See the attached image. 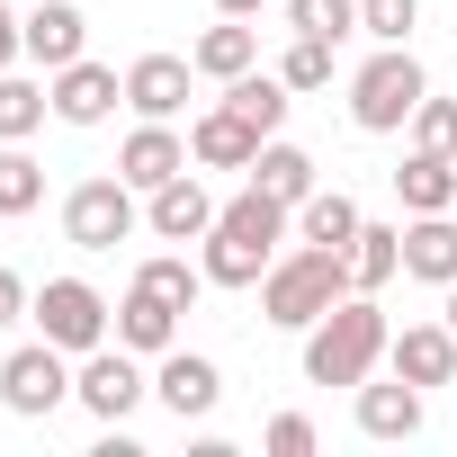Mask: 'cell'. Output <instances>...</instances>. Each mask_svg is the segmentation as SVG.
<instances>
[{"label":"cell","instance_id":"obj_9","mask_svg":"<svg viewBox=\"0 0 457 457\" xmlns=\"http://www.w3.org/2000/svg\"><path fill=\"white\" fill-rule=\"evenodd\" d=\"M144 224H153L162 243H206V234H215V197H206V179H197V170L162 179V188L144 197Z\"/></svg>","mask_w":457,"mask_h":457},{"label":"cell","instance_id":"obj_29","mask_svg":"<svg viewBox=\"0 0 457 457\" xmlns=\"http://www.w3.org/2000/svg\"><path fill=\"white\" fill-rule=\"evenodd\" d=\"M287 28L341 46V37H359V0H287Z\"/></svg>","mask_w":457,"mask_h":457},{"label":"cell","instance_id":"obj_18","mask_svg":"<svg viewBox=\"0 0 457 457\" xmlns=\"http://www.w3.org/2000/svg\"><path fill=\"white\" fill-rule=\"evenodd\" d=\"M403 278H430V287L457 278V215H412L403 224Z\"/></svg>","mask_w":457,"mask_h":457},{"label":"cell","instance_id":"obj_27","mask_svg":"<svg viewBox=\"0 0 457 457\" xmlns=\"http://www.w3.org/2000/svg\"><path fill=\"white\" fill-rule=\"evenodd\" d=\"M46 206V162L28 144H0V215H37Z\"/></svg>","mask_w":457,"mask_h":457},{"label":"cell","instance_id":"obj_10","mask_svg":"<svg viewBox=\"0 0 457 457\" xmlns=\"http://www.w3.org/2000/svg\"><path fill=\"white\" fill-rule=\"evenodd\" d=\"M19 37H28V63H46V72H63V63L90 54V19H81V0H37V10L19 19Z\"/></svg>","mask_w":457,"mask_h":457},{"label":"cell","instance_id":"obj_3","mask_svg":"<svg viewBox=\"0 0 457 457\" xmlns=\"http://www.w3.org/2000/svg\"><path fill=\"white\" fill-rule=\"evenodd\" d=\"M421 99H430V81H421L412 46H377V54L359 63V81H350V126H359V135H403Z\"/></svg>","mask_w":457,"mask_h":457},{"label":"cell","instance_id":"obj_26","mask_svg":"<svg viewBox=\"0 0 457 457\" xmlns=\"http://www.w3.org/2000/svg\"><path fill=\"white\" fill-rule=\"evenodd\" d=\"M395 270H403V224H359V243H350V278L377 296Z\"/></svg>","mask_w":457,"mask_h":457},{"label":"cell","instance_id":"obj_21","mask_svg":"<svg viewBox=\"0 0 457 457\" xmlns=\"http://www.w3.org/2000/svg\"><path fill=\"white\" fill-rule=\"evenodd\" d=\"M395 197H403V215H448L457 206V162L448 153H412L395 170Z\"/></svg>","mask_w":457,"mask_h":457},{"label":"cell","instance_id":"obj_37","mask_svg":"<svg viewBox=\"0 0 457 457\" xmlns=\"http://www.w3.org/2000/svg\"><path fill=\"white\" fill-rule=\"evenodd\" d=\"M448 332H457V278H448Z\"/></svg>","mask_w":457,"mask_h":457},{"label":"cell","instance_id":"obj_19","mask_svg":"<svg viewBox=\"0 0 457 457\" xmlns=\"http://www.w3.org/2000/svg\"><path fill=\"white\" fill-rule=\"evenodd\" d=\"M197 261H206V287H261L278 252H270V243H252V234H224V224H215Z\"/></svg>","mask_w":457,"mask_h":457},{"label":"cell","instance_id":"obj_6","mask_svg":"<svg viewBox=\"0 0 457 457\" xmlns=\"http://www.w3.org/2000/svg\"><path fill=\"white\" fill-rule=\"evenodd\" d=\"M0 403H10L19 421H46L54 403H72V350H54L46 332L28 350H10L0 359Z\"/></svg>","mask_w":457,"mask_h":457},{"label":"cell","instance_id":"obj_20","mask_svg":"<svg viewBox=\"0 0 457 457\" xmlns=\"http://www.w3.org/2000/svg\"><path fill=\"white\" fill-rule=\"evenodd\" d=\"M252 188H270L278 206H305L323 179H314V153H305V144H278V135H270L261 162H252Z\"/></svg>","mask_w":457,"mask_h":457},{"label":"cell","instance_id":"obj_15","mask_svg":"<svg viewBox=\"0 0 457 457\" xmlns=\"http://www.w3.org/2000/svg\"><path fill=\"white\" fill-rule=\"evenodd\" d=\"M117 170H126V179H135V188L153 197L162 179H179V170H197V162H188V144H179V135H170L162 117H144V126H135V135L117 144Z\"/></svg>","mask_w":457,"mask_h":457},{"label":"cell","instance_id":"obj_28","mask_svg":"<svg viewBox=\"0 0 457 457\" xmlns=\"http://www.w3.org/2000/svg\"><path fill=\"white\" fill-rule=\"evenodd\" d=\"M135 287H153V296H170L179 314L206 296V261H179V252H153L144 270H135Z\"/></svg>","mask_w":457,"mask_h":457},{"label":"cell","instance_id":"obj_12","mask_svg":"<svg viewBox=\"0 0 457 457\" xmlns=\"http://www.w3.org/2000/svg\"><path fill=\"white\" fill-rule=\"evenodd\" d=\"M46 81H54V117H63V126H108L117 99H126V81H117L108 63H90V54L63 63V72H46Z\"/></svg>","mask_w":457,"mask_h":457},{"label":"cell","instance_id":"obj_33","mask_svg":"<svg viewBox=\"0 0 457 457\" xmlns=\"http://www.w3.org/2000/svg\"><path fill=\"white\" fill-rule=\"evenodd\" d=\"M261 448H270V457H314V421H305V412H278V421L261 430Z\"/></svg>","mask_w":457,"mask_h":457},{"label":"cell","instance_id":"obj_5","mask_svg":"<svg viewBox=\"0 0 457 457\" xmlns=\"http://www.w3.org/2000/svg\"><path fill=\"white\" fill-rule=\"evenodd\" d=\"M28 314H37V332H46L54 350H72V359H81V350H99V341L117 332V305H108L90 278H46Z\"/></svg>","mask_w":457,"mask_h":457},{"label":"cell","instance_id":"obj_17","mask_svg":"<svg viewBox=\"0 0 457 457\" xmlns=\"http://www.w3.org/2000/svg\"><path fill=\"white\" fill-rule=\"evenodd\" d=\"M117 341H126L135 359H162V350L179 341V305L153 296V287H126V296H117Z\"/></svg>","mask_w":457,"mask_h":457},{"label":"cell","instance_id":"obj_31","mask_svg":"<svg viewBox=\"0 0 457 457\" xmlns=\"http://www.w3.org/2000/svg\"><path fill=\"white\" fill-rule=\"evenodd\" d=\"M332 54H341V46H323V37H296V46L278 54V81H287V90H323V81H332Z\"/></svg>","mask_w":457,"mask_h":457},{"label":"cell","instance_id":"obj_24","mask_svg":"<svg viewBox=\"0 0 457 457\" xmlns=\"http://www.w3.org/2000/svg\"><path fill=\"white\" fill-rule=\"evenodd\" d=\"M359 224H368V215H359V206H350L341 188H314V197L296 206V243H323V252H350V243H359Z\"/></svg>","mask_w":457,"mask_h":457},{"label":"cell","instance_id":"obj_22","mask_svg":"<svg viewBox=\"0 0 457 457\" xmlns=\"http://www.w3.org/2000/svg\"><path fill=\"white\" fill-rule=\"evenodd\" d=\"M188 63H197L206 81H234V72L261 63V28H252V19H224V28H206V37L188 46Z\"/></svg>","mask_w":457,"mask_h":457},{"label":"cell","instance_id":"obj_16","mask_svg":"<svg viewBox=\"0 0 457 457\" xmlns=\"http://www.w3.org/2000/svg\"><path fill=\"white\" fill-rule=\"evenodd\" d=\"M421 421H430V403H421L412 377H386V386L359 377V430L368 439H421Z\"/></svg>","mask_w":457,"mask_h":457},{"label":"cell","instance_id":"obj_23","mask_svg":"<svg viewBox=\"0 0 457 457\" xmlns=\"http://www.w3.org/2000/svg\"><path fill=\"white\" fill-rule=\"evenodd\" d=\"M224 108H234V117H252L261 135H278V126H287V108H296V90H287L278 72H261V63H252V72H234V81H224Z\"/></svg>","mask_w":457,"mask_h":457},{"label":"cell","instance_id":"obj_8","mask_svg":"<svg viewBox=\"0 0 457 457\" xmlns=\"http://www.w3.org/2000/svg\"><path fill=\"white\" fill-rule=\"evenodd\" d=\"M261 144H270V135H261L252 117H234L224 99L188 126V162H197V170H252V162H261Z\"/></svg>","mask_w":457,"mask_h":457},{"label":"cell","instance_id":"obj_25","mask_svg":"<svg viewBox=\"0 0 457 457\" xmlns=\"http://www.w3.org/2000/svg\"><path fill=\"white\" fill-rule=\"evenodd\" d=\"M54 117V81H28V72H0V144H28L37 126Z\"/></svg>","mask_w":457,"mask_h":457},{"label":"cell","instance_id":"obj_2","mask_svg":"<svg viewBox=\"0 0 457 457\" xmlns=\"http://www.w3.org/2000/svg\"><path fill=\"white\" fill-rule=\"evenodd\" d=\"M350 287H359V278H350V252L305 243V252H278V261H270V278H261V314H270L278 332H305V323H323Z\"/></svg>","mask_w":457,"mask_h":457},{"label":"cell","instance_id":"obj_34","mask_svg":"<svg viewBox=\"0 0 457 457\" xmlns=\"http://www.w3.org/2000/svg\"><path fill=\"white\" fill-rule=\"evenodd\" d=\"M28 305H37V296H28V278H19V270H0V332H10Z\"/></svg>","mask_w":457,"mask_h":457},{"label":"cell","instance_id":"obj_4","mask_svg":"<svg viewBox=\"0 0 457 457\" xmlns=\"http://www.w3.org/2000/svg\"><path fill=\"white\" fill-rule=\"evenodd\" d=\"M135 197H144V188H135L126 170H117V179H81V188L63 197V243H72V252H117L135 224H144Z\"/></svg>","mask_w":457,"mask_h":457},{"label":"cell","instance_id":"obj_14","mask_svg":"<svg viewBox=\"0 0 457 457\" xmlns=\"http://www.w3.org/2000/svg\"><path fill=\"white\" fill-rule=\"evenodd\" d=\"M386 368L412 377L421 395H430V386H457V332H448V323H403V332L386 341Z\"/></svg>","mask_w":457,"mask_h":457},{"label":"cell","instance_id":"obj_35","mask_svg":"<svg viewBox=\"0 0 457 457\" xmlns=\"http://www.w3.org/2000/svg\"><path fill=\"white\" fill-rule=\"evenodd\" d=\"M19 54H28V37H19V10H10V0H0V72H10Z\"/></svg>","mask_w":457,"mask_h":457},{"label":"cell","instance_id":"obj_11","mask_svg":"<svg viewBox=\"0 0 457 457\" xmlns=\"http://www.w3.org/2000/svg\"><path fill=\"white\" fill-rule=\"evenodd\" d=\"M188 81H197V63H188V54H135V63H126V108L170 126V117L188 108Z\"/></svg>","mask_w":457,"mask_h":457},{"label":"cell","instance_id":"obj_32","mask_svg":"<svg viewBox=\"0 0 457 457\" xmlns=\"http://www.w3.org/2000/svg\"><path fill=\"white\" fill-rule=\"evenodd\" d=\"M412 153H448L457 162V99H421L412 108Z\"/></svg>","mask_w":457,"mask_h":457},{"label":"cell","instance_id":"obj_1","mask_svg":"<svg viewBox=\"0 0 457 457\" xmlns=\"http://www.w3.org/2000/svg\"><path fill=\"white\" fill-rule=\"evenodd\" d=\"M386 341H395L386 305H377L368 287H350L323 323H305V386H350V395H359V377H377Z\"/></svg>","mask_w":457,"mask_h":457},{"label":"cell","instance_id":"obj_30","mask_svg":"<svg viewBox=\"0 0 457 457\" xmlns=\"http://www.w3.org/2000/svg\"><path fill=\"white\" fill-rule=\"evenodd\" d=\"M412 28H421V0H359V37H377V46H412Z\"/></svg>","mask_w":457,"mask_h":457},{"label":"cell","instance_id":"obj_13","mask_svg":"<svg viewBox=\"0 0 457 457\" xmlns=\"http://www.w3.org/2000/svg\"><path fill=\"white\" fill-rule=\"evenodd\" d=\"M153 395H162L179 421H206V412H215V395H224V368L170 341V350H162V368H153Z\"/></svg>","mask_w":457,"mask_h":457},{"label":"cell","instance_id":"obj_7","mask_svg":"<svg viewBox=\"0 0 457 457\" xmlns=\"http://www.w3.org/2000/svg\"><path fill=\"white\" fill-rule=\"evenodd\" d=\"M144 395H153V377L135 368V350H126V341H117V350H108V341H99V350H81V368H72V403H81L90 421H108V430H117Z\"/></svg>","mask_w":457,"mask_h":457},{"label":"cell","instance_id":"obj_36","mask_svg":"<svg viewBox=\"0 0 457 457\" xmlns=\"http://www.w3.org/2000/svg\"><path fill=\"white\" fill-rule=\"evenodd\" d=\"M270 0H215V19H261Z\"/></svg>","mask_w":457,"mask_h":457}]
</instances>
